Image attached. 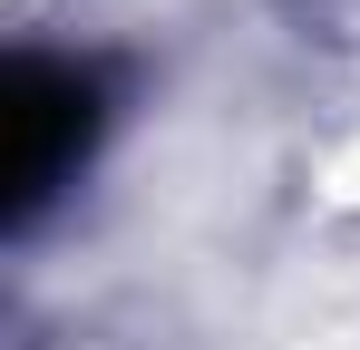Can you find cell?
I'll return each mask as SVG.
<instances>
[{"label": "cell", "instance_id": "obj_1", "mask_svg": "<svg viewBox=\"0 0 360 350\" xmlns=\"http://www.w3.org/2000/svg\"><path fill=\"white\" fill-rule=\"evenodd\" d=\"M0 127H10V214H39L98 136V78L59 68V58H20Z\"/></svg>", "mask_w": 360, "mask_h": 350}]
</instances>
